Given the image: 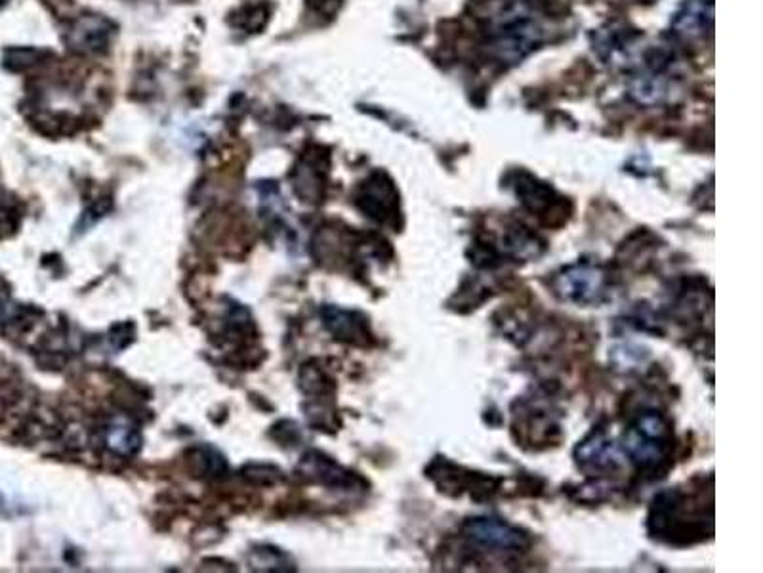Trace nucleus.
Wrapping results in <instances>:
<instances>
[{"label": "nucleus", "mask_w": 763, "mask_h": 573, "mask_svg": "<svg viewBox=\"0 0 763 573\" xmlns=\"http://www.w3.org/2000/svg\"><path fill=\"white\" fill-rule=\"evenodd\" d=\"M638 39L640 35L636 31H630L624 25H611L599 31L596 50L599 56L609 64L630 65L636 56Z\"/></svg>", "instance_id": "10"}, {"label": "nucleus", "mask_w": 763, "mask_h": 573, "mask_svg": "<svg viewBox=\"0 0 763 573\" xmlns=\"http://www.w3.org/2000/svg\"><path fill=\"white\" fill-rule=\"evenodd\" d=\"M111 35H113V25L105 18L84 16L71 27L69 44L79 52H98L107 46Z\"/></svg>", "instance_id": "13"}, {"label": "nucleus", "mask_w": 763, "mask_h": 573, "mask_svg": "<svg viewBox=\"0 0 763 573\" xmlns=\"http://www.w3.org/2000/svg\"><path fill=\"white\" fill-rule=\"evenodd\" d=\"M481 18L487 22L491 54L502 64L521 62L544 39V25L531 0H489Z\"/></svg>", "instance_id": "1"}, {"label": "nucleus", "mask_w": 763, "mask_h": 573, "mask_svg": "<svg viewBox=\"0 0 763 573\" xmlns=\"http://www.w3.org/2000/svg\"><path fill=\"white\" fill-rule=\"evenodd\" d=\"M357 205L363 213L371 216L372 220L380 224L397 226V216H399L397 191L386 176L374 174L371 180H367L359 190Z\"/></svg>", "instance_id": "7"}, {"label": "nucleus", "mask_w": 763, "mask_h": 573, "mask_svg": "<svg viewBox=\"0 0 763 573\" xmlns=\"http://www.w3.org/2000/svg\"><path fill=\"white\" fill-rule=\"evenodd\" d=\"M2 2H4V0H0V4H2Z\"/></svg>", "instance_id": "16"}, {"label": "nucleus", "mask_w": 763, "mask_h": 573, "mask_svg": "<svg viewBox=\"0 0 763 573\" xmlns=\"http://www.w3.org/2000/svg\"><path fill=\"white\" fill-rule=\"evenodd\" d=\"M491 247L495 249L496 255L502 253L512 260H533L546 251V243L521 224L506 228L502 237L498 239V245Z\"/></svg>", "instance_id": "11"}, {"label": "nucleus", "mask_w": 763, "mask_h": 573, "mask_svg": "<svg viewBox=\"0 0 763 573\" xmlns=\"http://www.w3.org/2000/svg\"><path fill=\"white\" fill-rule=\"evenodd\" d=\"M578 467L588 474L613 472L620 467L622 455L613 438H609L605 428H594L575 449Z\"/></svg>", "instance_id": "6"}, {"label": "nucleus", "mask_w": 763, "mask_h": 573, "mask_svg": "<svg viewBox=\"0 0 763 573\" xmlns=\"http://www.w3.org/2000/svg\"><path fill=\"white\" fill-rule=\"evenodd\" d=\"M714 29V0H685L672 20V31L683 41H704Z\"/></svg>", "instance_id": "8"}, {"label": "nucleus", "mask_w": 763, "mask_h": 573, "mask_svg": "<svg viewBox=\"0 0 763 573\" xmlns=\"http://www.w3.org/2000/svg\"><path fill=\"white\" fill-rule=\"evenodd\" d=\"M107 444L119 453L130 455L136 451V447L140 446V438L134 434V430L130 426H111L109 436H107Z\"/></svg>", "instance_id": "15"}, {"label": "nucleus", "mask_w": 763, "mask_h": 573, "mask_svg": "<svg viewBox=\"0 0 763 573\" xmlns=\"http://www.w3.org/2000/svg\"><path fill=\"white\" fill-rule=\"evenodd\" d=\"M554 291L578 306H596L609 297L611 285L603 268L592 262H578L563 268L554 277Z\"/></svg>", "instance_id": "3"}, {"label": "nucleus", "mask_w": 763, "mask_h": 573, "mask_svg": "<svg viewBox=\"0 0 763 573\" xmlns=\"http://www.w3.org/2000/svg\"><path fill=\"white\" fill-rule=\"evenodd\" d=\"M430 476L437 482L441 491L456 489L454 491L456 495H460L464 491H472V495L475 493V497H479V495L491 497L498 489L496 478H485V476H479L474 472H466V470L454 467L453 463H447V461L435 463L434 467L430 468Z\"/></svg>", "instance_id": "9"}, {"label": "nucleus", "mask_w": 763, "mask_h": 573, "mask_svg": "<svg viewBox=\"0 0 763 573\" xmlns=\"http://www.w3.org/2000/svg\"><path fill=\"white\" fill-rule=\"evenodd\" d=\"M519 201L540 218H544L548 224H561L565 220V209H563V197L557 195L554 188L548 184L540 182L535 176L519 172L516 182H514Z\"/></svg>", "instance_id": "5"}, {"label": "nucleus", "mask_w": 763, "mask_h": 573, "mask_svg": "<svg viewBox=\"0 0 763 573\" xmlns=\"http://www.w3.org/2000/svg\"><path fill=\"white\" fill-rule=\"evenodd\" d=\"M323 319H325V325L329 327L330 333L336 339L346 340V342L359 344V346H367L371 340L367 318L361 316L359 312H350V310H340V308L329 306L323 312Z\"/></svg>", "instance_id": "12"}, {"label": "nucleus", "mask_w": 763, "mask_h": 573, "mask_svg": "<svg viewBox=\"0 0 763 573\" xmlns=\"http://www.w3.org/2000/svg\"><path fill=\"white\" fill-rule=\"evenodd\" d=\"M302 468L308 474H313V478L317 482H323V484L332 486V488H336V486L350 488L351 484H353V476H351L348 470L338 467L336 463L330 461L329 457H323L319 453H310L308 457H304Z\"/></svg>", "instance_id": "14"}, {"label": "nucleus", "mask_w": 763, "mask_h": 573, "mask_svg": "<svg viewBox=\"0 0 763 573\" xmlns=\"http://www.w3.org/2000/svg\"><path fill=\"white\" fill-rule=\"evenodd\" d=\"M624 453L643 472H662L672 453V426L668 419L647 409L624 432Z\"/></svg>", "instance_id": "2"}, {"label": "nucleus", "mask_w": 763, "mask_h": 573, "mask_svg": "<svg viewBox=\"0 0 763 573\" xmlns=\"http://www.w3.org/2000/svg\"><path fill=\"white\" fill-rule=\"evenodd\" d=\"M462 535L477 547L491 552H527L533 539L527 531L508 524L495 516L468 518L462 526Z\"/></svg>", "instance_id": "4"}]
</instances>
